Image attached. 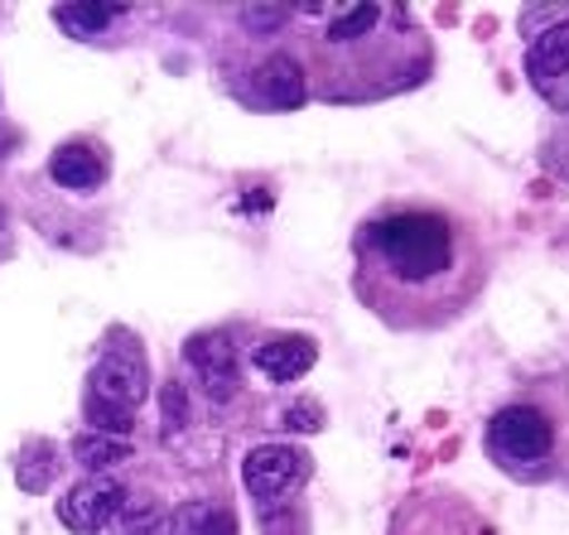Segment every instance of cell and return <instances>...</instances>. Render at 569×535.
Masks as SVG:
<instances>
[{
    "mask_svg": "<svg viewBox=\"0 0 569 535\" xmlns=\"http://www.w3.org/2000/svg\"><path fill=\"white\" fill-rule=\"evenodd\" d=\"M569 68V24H555V30H546L531 44V78L546 88V82H555Z\"/></svg>",
    "mask_w": 569,
    "mask_h": 535,
    "instance_id": "cell-11",
    "label": "cell"
},
{
    "mask_svg": "<svg viewBox=\"0 0 569 535\" xmlns=\"http://www.w3.org/2000/svg\"><path fill=\"white\" fill-rule=\"evenodd\" d=\"M315 473V463L300 444H256L247 463H241V483L256 497V506L270 502H290V492Z\"/></svg>",
    "mask_w": 569,
    "mask_h": 535,
    "instance_id": "cell-2",
    "label": "cell"
},
{
    "mask_svg": "<svg viewBox=\"0 0 569 535\" xmlns=\"http://www.w3.org/2000/svg\"><path fill=\"white\" fill-rule=\"evenodd\" d=\"M241 24H247L251 34H276L284 20H290V6H241L237 10Z\"/></svg>",
    "mask_w": 569,
    "mask_h": 535,
    "instance_id": "cell-19",
    "label": "cell"
},
{
    "mask_svg": "<svg viewBox=\"0 0 569 535\" xmlns=\"http://www.w3.org/2000/svg\"><path fill=\"white\" fill-rule=\"evenodd\" d=\"M319 362V347L309 337H270V343L256 347V367H261L270 382H295Z\"/></svg>",
    "mask_w": 569,
    "mask_h": 535,
    "instance_id": "cell-8",
    "label": "cell"
},
{
    "mask_svg": "<svg viewBox=\"0 0 569 535\" xmlns=\"http://www.w3.org/2000/svg\"><path fill=\"white\" fill-rule=\"evenodd\" d=\"M53 16H59V24L73 34H102L107 24L121 16V6H59Z\"/></svg>",
    "mask_w": 569,
    "mask_h": 535,
    "instance_id": "cell-15",
    "label": "cell"
},
{
    "mask_svg": "<svg viewBox=\"0 0 569 535\" xmlns=\"http://www.w3.org/2000/svg\"><path fill=\"white\" fill-rule=\"evenodd\" d=\"M92 396L117 401L126 411H136L140 401L150 396V372H146V347L131 343L126 333H111L107 352L92 367Z\"/></svg>",
    "mask_w": 569,
    "mask_h": 535,
    "instance_id": "cell-4",
    "label": "cell"
},
{
    "mask_svg": "<svg viewBox=\"0 0 569 535\" xmlns=\"http://www.w3.org/2000/svg\"><path fill=\"white\" fill-rule=\"evenodd\" d=\"M284 430H290V434H319V430H323V411H319V401H300V405H290V411H284Z\"/></svg>",
    "mask_w": 569,
    "mask_h": 535,
    "instance_id": "cell-21",
    "label": "cell"
},
{
    "mask_svg": "<svg viewBox=\"0 0 569 535\" xmlns=\"http://www.w3.org/2000/svg\"><path fill=\"white\" fill-rule=\"evenodd\" d=\"M261 535H309V512L290 502H270L261 506Z\"/></svg>",
    "mask_w": 569,
    "mask_h": 535,
    "instance_id": "cell-16",
    "label": "cell"
},
{
    "mask_svg": "<svg viewBox=\"0 0 569 535\" xmlns=\"http://www.w3.org/2000/svg\"><path fill=\"white\" fill-rule=\"evenodd\" d=\"M24 458H30V463H20V487L24 492H44L53 468H59V458H53L44 444H34V454H24Z\"/></svg>",
    "mask_w": 569,
    "mask_h": 535,
    "instance_id": "cell-18",
    "label": "cell"
},
{
    "mask_svg": "<svg viewBox=\"0 0 569 535\" xmlns=\"http://www.w3.org/2000/svg\"><path fill=\"white\" fill-rule=\"evenodd\" d=\"M73 458L82 463L88 473H107V468H117V463L131 458V444L126 440H111V434H78L73 440Z\"/></svg>",
    "mask_w": 569,
    "mask_h": 535,
    "instance_id": "cell-12",
    "label": "cell"
},
{
    "mask_svg": "<svg viewBox=\"0 0 569 535\" xmlns=\"http://www.w3.org/2000/svg\"><path fill=\"white\" fill-rule=\"evenodd\" d=\"M121 506H126V487L117 483V477L88 473L82 483H73L59 497V521L73 535H97V531H107L111 521L121 516Z\"/></svg>",
    "mask_w": 569,
    "mask_h": 535,
    "instance_id": "cell-5",
    "label": "cell"
},
{
    "mask_svg": "<svg viewBox=\"0 0 569 535\" xmlns=\"http://www.w3.org/2000/svg\"><path fill=\"white\" fill-rule=\"evenodd\" d=\"M49 174L59 189H73V193H92L102 189L107 179V160L97 154L92 145H82V140H73V145H59L49 160Z\"/></svg>",
    "mask_w": 569,
    "mask_h": 535,
    "instance_id": "cell-7",
    "label": "cell"
},
{
    "mask_svg": "<svg viewBox=\"0 0 569 535\" xmlns=\"http://www.w3.org/2000/svg\"><path fill=\"white\" fill-rule=\"evenodd\" d=\"M256 92L266 97L276 111H290L305 102V68L290 59V53H270L256 73Z\"/></svg>",
    "mask_w": 569,
    "mask_h": 535,
    "instance_id": "cell-9",
    "label": "cell"
},
{
    "mask_svg": "<svg viewBox=\"0 0 569 535\" xmlns=\"http://www.w3.org/2000/svg\"><path fill=\"white\" fill-rule=\"evenodd\" d=\"M372 24H377V6H348V10H338L333 16L329 39L333 44H348V39H362Z\"/></svg>",
    "mask_w": 569,
    "mask_h": 535,
    "instance_id": "cell-17",
    "label": "cell"
},
{
    "mask_svg": "<svg viewBox=\"0 0 569 535\" xmlns=\"http://www.w3.org/2000/svg\"><path fill=\"white\" fill-rule=\"evenodd\" d=\"M82 415H88L92 434H111V440H126V434L136 430V411H126L117 401H102V396H88Z\"/></svg>",
    "mask_w": 569,
    "mask_h": 535,
    "instance_id": "cell-13",
    "label": "cell"
},
{
    "mask_svg": "<svg viewBox=\"0 0 569 535\" xmlns=\"http://www.w3.org/2000/svg\"><path fill=\"white\" fill-rule=\"evenodd\" d=\"M164 506L160 502H136V506H121V516L111 521V535H160L164 531Z\"/></svg>",
    "mask_w": 569,
    "mask_h": 535,
    "instance_id": "cell-14",
    "label": "cell"
},
{
    "mask_svg": "<svg viewBox=\"0 0 569 535\" xmlns=\"http://www.w3.org/2000/svg\"><path fill=\"white\" fill-rule=\"evenodd\" d=\"M372 246H377V256L387 261V271L410 280V285L445 275L453 261V232H449V222L435 213L381 218L372 228Z\"/></svg>",
    "mask_w": 569,
    "mask_h": 535,
    "instance_id": "cell-1",
    "label": "cell"
},
{
    "mask_svg": "<svg viewBox=\"0 0 569 535\" xmlns=\"http://www.w3.org/2000/svg\"><path fill=\"white\" fill-rule=\"evenodd\" d=\"M488 448L502 463H546L555 448V430L536 405H502L488 420Z\"/></svg>",
    "mask_w": 569,
    "mask_h": 535,
    "instance_id": "cell-3",
    "label": "cell"
},
{
    "mask_svg": "<svg viewBox=\"0 0 569 535\" xmlns=\"http://www.w3.org/2000/svg\"><path fill=\"white\" fill-rule=\"evenodd\" d=\"M183 352H189L198 382H203V391H208L212 401H232L237 396L241 376H237V347H232V337H227V333H193Z\"/></svg>",
    "mask_w": 569,
    "mask_h": 535,
    "instance_id": "cell-6",
    "label": "cell"
},
{
    "mask_svg": "<svg viewBox=\"0 0 569 535\" xmlns=\"http://www.w3.org/2000/svg\"><path fill=\"white\" fill-rule=\"evenodd\" d=\"M160 405H164V440H169L174 430L189 425V396H183L179 382H169V386L160 391Z\"/></svg>",
    "mask_w": 569,
    "mask_h": 535,
    "instance_id": "cell-20",
    "label": "cell"
},
{
    "mask_svg": "<svg viewBox=\"0 0 569 535\" xmlns=\"http://www.w3.org/2000/svg\"><path fill=\"white\" fill-rule=\"evenodd\" d=\"M164 526L169 535H237V516L222 502H183Z\"/></svg>",
    "mask_w": 569,
    "mask_h": 535,
    "instance_id": "cell-10",
    "label": "cell"
}]
</instances>
